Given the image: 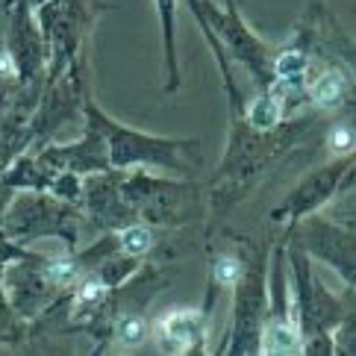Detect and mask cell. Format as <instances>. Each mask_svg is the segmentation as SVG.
Segmentation results:
<instances>
[{"label": "cell", "mask_w": 356, "mask_h": 356, "mask_svg": "<svg viewBox=\"0 0 356 356\" xmlns=\"http://www.w3.org/2000/svg\"><path fill=\"white\" fill-rule=\"evenodd\" d=\"M345 92H348V83H345V77H341V71H324L321 77H318L315 83H312V88H309V95H312V100L318 106H336L341 97H345Z\"/></svg>", "instance_id": "4"}, {"label": "cell", "mask_w": 356, "mask_h": 356, "mask_svg": "<svg viewBox=\"0 0 356 356\" xmlns=\"http://www.w3.org/2000/svg\"><path fill=\"white\" fill-rule=\"evenodd\" d=\"M330 147L333 150H350L353 147V130L350 127H336L330 136Z\"/></svg>", "instance_id": "11"}, {"label": "cell", "mask_w": 356, "mask_h": 356, "mask_svg": "<svg viewBox=\"0 0 356 356\" xmlns=\"http://www.w3.org/2000/svg\"><path fill=\"white\" fill-rule=\"evenodd\" d=\"M333 180H336V171L318 174L315 180H309L307 186L300 188V192H295L289 197L283 212H277V218H280V215H289V212H309L312 207H318V203L324 200V195H330V186H333Z\"/></svg>", "instance_id": "3"}, {"label": "cell", "mask_w": 356, "mask_h": 356, "mask_svg": "<svg viewBox=\"0 0 356 356\" xmlns=\"http://www.w3.org/2000/svg\"><path fill=\"white\" fill-rule=\"evenodd\" d=\"M280 121V104L274 95H262L257 97V104L250 106V124L257 130H271V127Z\"/></svg>", "instance_id": "7"}, {"label": "cell", "mask_w": 356, "mask_h": 356, "mask_svg": "<svg viewBox=\"0 0 356 356\" xmlns=\"http://www.w3.org/2000/svg\"><path fill=\"white\" fill-rule=\"evenodd\" d=\"M147 336V324H145V318H138V315H127L121 318V324L115 327V341H118V348H138L145 341Z\"/></svg>", "instance_id": "5"}, {"label": "cell", "mask_w": 356, "mask_h": 356, "mask_svg": "<svg viewBox=\"0 0 356 356\" xmlns=\"http://www.w3.org/2000/svg\"><path fill=\"white\" fill-rule=\"evenodd\" d=\"M274 71L286 86H298L303 80V74H307V59H303V54H298V50H286V54L277 59Z\"/></svg>", "instance_id": "6"}, {"label": "cell", "mask_w": 356, "mask_h": 356, "mask_svg": "<svg viewBox=\"0 0 356 356\" xmlns=\"http://www.w3.org/2000/svg\"><path fill=\"white\" fill-rule=\"evenodd\" d=\"M200 333H203V321L200 312L195 309H177L159 321V339L165 341L168 353H186L188 348H195Z\"/></svg>", "instance_id": "1"}, {"label": "cell", "mask_w": 356, "mask_h": 356, "mask_svg": "<svg viewBox=\"0 0 356 356\" xmlns=\"http://www.w3.org/2000/svg\"><path fill=\"white\" fill-rule=\"evenodd\" d=\"M241 277V262L238 257H230V253H224V257H218L212 262V280L218 286H236Z\"/></svg>", "instance_id": "9"}, {"label": "cell", "mask_w": 356, "mask_h": 356, "mask_svg": "<svg viewBox=\"0 0 356 356\" xmlns=\"http://www.w3.org/2000/svg\"><path fill=\"white\" fill-rule=\"evenodd\" d=\"M262 353H303V333L286 321H274L259 339Z\"/></svg>", "instance_id": "2"}, {"label": "cell", "mask_w": 356, "mask_h": 356, "mask_svg": "<svg viewBox=\"0 0 356 356\" xmlns=\"http://www.w3.org/2000/svg\"><path fill=\"white\" fill-rule=\"evenodd\" d=\"M47 277L54 280V283H71V280L77 277V265L68 262V259L50 262V265H47Z\"/></svg>", "instance_id": "10"}, {"label": "cell", "mask_w": 356, "mask_h": 356, "mask_svg": "<svg viewBox=\"0 0 356 356\" xmlns=\"http://www.w3.org/2000/svg\"><path fill=\"white\" fill-rule=\"evenodd\" d=\"M150 245H154V236H150L147 227H127V230L121 233V248L124 253H130V257H145V253L150 250Z\"/></svg>", "instance_id": "8"}]
</instances>
